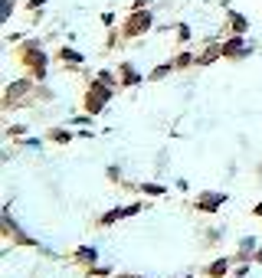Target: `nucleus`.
Returning <instances> with one entry per match:
<instances>
[{
  "instance_id": "obj_1",
  "label": "nucleus",
  "mask_w": 262,
  "mask_h": 278,
  "mask_svg": "<svg viewBox=\"0 0 262 278\" xmlns=\"http://www.w3.org/2000/svg\"><path fill=\"white\" fill-rule=\"evenodd\" d=\"M108 102V92L102 85H95L92 92H89V111H102V105Z\"/></svg>"
},
{
  "instance_id": "obj_2",
  "label": "nucleus",
  "mask_w": 262,
  "mask_h": 278,
  "mask_svg": "<svg viewBox=\"0 0 262 278\" xmlns=\"http://www.w3.org/2000/svg\"><path fill=\"white\" fill-rule=\"evenodd\" d=\"M148 26H151V13H135L128 20V33H144Z\"/></svg>"
},
{
  "instance_id": "obj_3",
  "label": "nucleus",
  "mask_w": 262,
  "mask_h": 278,
  "mask_svg": "<svg viewBox=\"0 0 262 278\" xmlns=\"http://www.w3.org/2000/svg\"><path fill=\"white\" fill-rule=\"evenodd\" d=\"M233 30L243 33V30H246V20H243V17H233Z\"/></svg>"
},
{
  "instance_id": "obj_4",
  "label": "nucleus",
  "mask_w": 262,
  "mask_h": 278,
  "mask_svg": "<svg viewBox=\"0 0 262 278\" xmlns=\"http://www.w3.org/2000/svg\"><path fill=\"white\" fill-rule=\"evenodd\" d=\"M223 272H226V262H216V265L210 268V275H223Z\"/></svg>"
},
{
  "instance_id": "obj_5",
  "label": "nucleus",
  "mask_w": 262,
  "mask_h": 278,
  "mask_svg": "<svg viewBox=\"0 0 262 278\" xmlns=\"http://www.w3.org/2000/svg\"><path fill=\"white\" fill-rule=\"evenodd\" d=\"M236 53H239V39H233V43L226 46V56H236Z\"/></svg>"
}]
</instances>
